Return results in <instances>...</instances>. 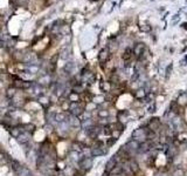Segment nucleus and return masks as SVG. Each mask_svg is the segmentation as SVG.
<instances>
[{
	"label": "nucleus",
	"instance_id": "5701e85b",
	"mask_svg": "<svg viewBox=\"0 0 187 176\" xmlns=\"http://www.w3.org/2000/svg\"><path fill=\"white\" fill-rule=\"evenodd\" d=\"M179 12H181V13H185V14H187V6H184V7H181Z\"/></svg>",
	"mask_w": 187,
	"mask_h": 176
},
{
	"label": "nucleus",
	"instance_id": "393cba45",
	"mask_svg": "<svg viewBox=\"0 0 187 176\" xmlns=\"http://www.w3.org/2000/svg\"><path fill=\"white\" fill-rule=\"evenodd\" d=\"M102 176H110V174H109V173H107V172H104V173H103V175Z\"/></svg>",
	"mask_w": 187,
	"mask_h": 176
},
{
	"label": "nucleus",
	"instance_id": "20e7f679",
	"mask_svg": "<svg viewBox=\"0 0 187 176\" xmlns=\"http://www.w3.org/2000/svg\"><path fill=\"white\" fill-rule=\"evenodd\" d=\"M132 49H133V57H134L136 60H138V59L145 53V51H146L148 48H146V46H145L144 42H137V43H134V45L132 46Z\"/></svg>",
	"mask_w": 187,
	"mask_h": 176
},
{
	"label": "nucleus",
	"instance_id": "9b49d317",
	"mask_svg": "<svg viewBox=\"0 0 187 176\" xmlns=\"http://www.w3.org/2000/svg\"><path fill=\"white\" fill-rule=\"evenodd\" d=\"M177 102H178V105L180 106V107H183V108H185L187 106V94L186 92H183V93H180L179 94V96L177 99Z\"/></svg>",
	"mask_w": 187,
	"mask_h": 176
},
{
	"label": "nucleus",
	"instance_id": "dca6fc26",
	"mask_svg": "<svg viewBox=\"0 0 187 176\" xmlns=\"http://www.w3.org/2000/svg\"><path fill=\"white\" fill-rule=\"evenodd\" d=\"M117 142V140L116 138H113V137H108V138H105V143H107V146H108V148H111L112 146L115 144Z\"/></svg>",
	"mask_w": 187,
	"mask_h": 176
},
{
	"label": "nucleus",
	"instance_id": "bb28decb",
	"mask_svg": "<svg viewBox=\"0 0 187 176\" xmlns=\"http://www.w3.org/2000/svg\"><path fill=\"white\" fill-rule=\"evenodd\" d=\"M186 94H187V92H186Z\"/></svg>",
	"mask_w": 187,
	"mask_h": 176
},
{
	"label": "nucleus",
	"instance_id": "2eb2a0df",
	"mask_svg": "<svg viewBox=\"0 0 187 176\" xmlns=\"http://www.w3.org/2000/svg\"><path fill=\"white\" fill-rule=\"evenodd\" d=\"M172 69H173V63L171 62V63H168L167 66H166V69H165V79H166V80H168L169 77H171Z\"/></svg>",
	"mask_w": 187,
	"mask_h": 176
},
{
	"label": "nucleus",
	"instance_id": "f03ea898",
	"mask_svg": "<svg viewBox=\"0 0 187 176\" xmlns=\"http://www.w3.org/2000/svg\"><path fill=\"white\" fill-rule=\"evenodd\" d=\"M125 148H126V150L130 153V155L132 157H134L137 154H138V150H139V147H140V143L138 142V141H136V140H133V138H131L125 144Z\"/></svg>",
	"mask_w": 187,
	"mask_h": 176
},
{
	"label": "nucleus",
	"instance_id": "6e6552de",
	"mask_svg": "<svg viewBox=\"0 0 187 176\" xmlns=\"http://www.w3.org/2000/svg\"><path fill=\"white\" fill-rule=\"evenodd\" d=\"M94 164V160L93 157H87V156H83L82 157V160L80 161V166L84 169V170H89L91 167H93Z\"/></svg>",
	"mask_w": 187,
	"mask_h": 176
},
{
	"label": "nucleus",
	"instance_id": "f257e3e1",
	"mask_svg": "<svg viewBox=\"0 0 187 176\" xmlns=\"http://www.w3.org/2000/svg\"><path fill=\"white\" fill-rule=\"evenodd\" d=\"M131 138L138 141L139 143H143L145 141H148V136H146V128L144 127H139L137 129H134L131 133Z\"/></svg>",
	"mask_w": 187,
	"mask_h": 176
},
{
	"label": "nucleus",
	"instance_id": "412c9836",
	"mask_svg": "<svg viewBox=\"0 0 187 176\" xmlns=\"http://www.w3.org/2000/svg\"><path fill=\"white\" fill-rule=\"evenodd\" d=\"M179 21H180V17H179V14H175V15H173V17H172L171 25H172V26H174V25H177Z\"/></svg>",
	"mask_w": 187,
	"mask_h": 176
},
{
	"label": "nucleus",
	"instance_id": "a878e982",
	"mask_svg": "<svg viewBox=\"0 0 187 176\" xmlns=\"http://www.w3.org/2000/svg\"><path fill=\"white\" fill-rule=\"evenodd\" d=\"M185 4H186V5H187V0H186V1H185Z\"/></svg>",
	"mask_w": 187,
	"mask_h": 176
},
{
	"label": "nucleus",
	"instance_id": "b1692460",
	"mask_svg": "<svg viewBox=\"0 0 187 176\" xmlns=\"http://www.w3.org/2000/svg\"><path fill=\"white\" fill-rule=\"evenodd\" d=\"M180 26H181V27H183L184 29H187V22H184V24H181Z\"/></svg>",
	"mask_w": 187,
	"mask_h": 176
},
{
	"label": "nucleus",
	"instance_id": "4468645a",
	"mask_svg": "<svg viewBox=\"0 0 187 176\" xmlns=\"http://www.w3.org/2000/svg\"><path fill=\"white\" fill-rule=\"evenodd\" d=\"M123 173V164L122 163H117L116 167L110 172V175H119Z\"/></svg>",
	"mask_w": 187,
	"mask_h": 176
},
{
	"label": "nucleus",
	"instance_id": "0eeeda50",
	"mask_svg": "<svg viewBox=\"0 0 187 176\" xmlns=\"http://www.w3.org/2000/svg\"><path fill=\"white\" fill-rule=\"evenodd\" d=\"M148 94H149V93L146 92V89H145L144 87H140V88L133 91V99H134V100H138V101H142V100H144V99L146 98Z\"/></svg>",
	"mask_w": 187,
	"mask_h": 176
},
{
	"label": "nucleus",
	"instance_id": "f3484780",
	"mask_svg": "<svg viewBox=\"0 0 187 176\" xmlns=\"http://www.w3.org/2000/svg\"><path fill=\"white\" fill-rule=\"evenodd\" d=\"M148 112H149L150 114H154V113L157 112V105H156V102L150 103L149 108H148Z\"/></svg>",
	"mask_w": 187,
	"mask_h": 176
},
{
	"label": "nucleus",
	"instance_id": "9d476101",
	"mask_svg": "<svg viewBox=\"0 0 187 176\" xmlns=\"http://www.w3.org/2000/svg\"><path fill=\"white\" fill-rule=\"evenodd\" d=\"M129 166H130L131 168V172L133 173V175L136 176L139 172H140V167H139V163H138V161L134 158V157H132L130 161H129Z\"/></svg>",
	"mask_w": 187,
	"mask_h": 176
},
{
	"label": "nucleus",
	"instance_id": "6ab92c4d",
	"mask_svg": "<svg viewBox=\"0 0 187 176\" xmlns=\"http://www.w3.org/2000/svg\"><path fill=\"white\" fill-rule=\"evenodd\" d=\"M69 100L72 101V102H78V100H80V96H78V94L77 93H70V95H69Z\"/></svg>",
	"mask_w": 187,
	"mask_h": 176
},
{
	"label": "nucleus",
	"instance_id": "f8f14e48",
	"mask_svg": "<svg viewBox=\"0 0 187 176\" xmlns=\"http://www.w3.org/2000/svg\"><path fill=\"white\" fill-rule=\"evenodd\" d=\"M97 116H98V119H108V117H110V112L108 108H99L98 107Z\"/></svg>",
	"mask_w": 187,
	"mask_h": 176
},
{
	"label": "nucleus",
	"instance_id": "39448f33",
	"mask_svg": "<svg viewBox=\"0 0 187 176\" xmlns=\"http://www.w3.org/2000/svg\"><path fill=\"white\" fill-rule=\"evenodd\" d=\"M130 110L129 109H123V110H118L116 113V119L118 122L128 124V122L130 121Z\"/></svg>",
	"mask_w": 187,
	"mask_h": 176
},
{
	"label": "nucleus",
	"instance_id": "ddd939ff",
	"mask_svg": "<svg viewBox=\"0 0 187 176\" xmlns=\"http://www.w3.org/2000/svg\"><path fill=\"white\" fill-rule=\"evenodd\" d=\"M93 102L96 103L97 106H101L103 103L107 102V99H105V94H101V95H95L93 98Z\"/></svg>",
	"mask_w": 187,
	"mask_h": 176
},
{
	"label": "nucleus",
	"instance_id": "a211bd4d",
	"mask_svg": "<svg viewBox=\"0 0 187 176\" xmlns=\"http://www.w3.org/2000/svg\"><path fill=\"white\" fill-rule=\"evenodd\" d=\"M139 28L144 33H150L152 31V26H150V25H142V26H139Z\"/></svg>",
	"mask_w": 187,
	"mask_h": 176
},
{
	"label": "nucleus",
	"instance_id": "aec40b11",
	"mask_svg": "<svg viewBox=\"0 0 187 176\" xmlns=\"http://www.w3.org/2000/svg\"><path fill=\"white\" fill-rule=\"evenodd\" d=\"M121 135H122V132H119L118 129H113V132H112V135H111V137H113V138H116L117 141H118V138L121 137Z\"/></svg>",
	"mask_w": 187,
	"mask_h": 176
},
{
	"label": "nucleus",
	"instance_id": "4be33fe9",
	"mask_svg": "<svg viewBox=\"0 0 187 176\" xmlns=\"http://www.w3.org/2000/svg\"><path fill=\"white\" fill-rule=\"evenodd\" d=\"M172 176H184V172L180 170V168H177V169H174V172L172 173Z\"/></svg>",
	"mask_w": 187,
	"mask_h": 176
},
{
	"label": "nucleus",
	"instance_id": "1a4fd4ad",
	"mask_svg": "<svg viewBox=\"0 0 187 176\" xmlns=\"http://www.w3.org/2000/svg\"><path fill=\"white\" fill-rule=\"evenodd\" d=\"M118 162H117V158H116V156L115 155H112L108 161H107V163H105V169H104V172H107V173H109L110 174V172H111L112 169L116 167V164H117Z\"/></svg>",
	"mask_w": 187,
	"mask_h": 176
},
{
	"label": "nucleus",
	"instance_id": "423d86ee",
	"mask_svg": "<svg viewBox=\"0 0 187 176\" xmlns=\"http://www.w3.org/2000/svg\"><path fill=\"white\" fill-rule=\"evenodd\" d=\"M110 58H111V52L109 51V48H108V47L102 48V49L99 51V53H98V57H97L98 61H99V63L108 62Z\"/></svg>",
	"mask_w": 187,
	"mask_h": 176
},
{
	"label": "nucleus",
	"instance_id": "7ed1b4c3",
	"mask_svg": "<svg viewBox=\"0 0 187 176\" xmlns=\"http://www.w3.org/2000/svg\"><path fill=\"white\" fill-rule=\"evenodd\" d=\"M161 127H163V123H161L160 119L159 117H153V119H150L149 120L146 128H149L152 132H156V133L159 134L160 130H161Z\"/></svg>",
	"mask_w": 187,
	"mask_h": 176
}]
</instances>
